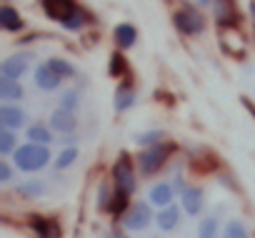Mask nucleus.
<instances>
[{"instance_id":"f257e3e1","label":"nucleus","mask_w":255,"mask_h":238,"mask_svg":"<svg viewBox=\"0 0 255 238\" xmlns=\"http://www.w3.org/2000/svg\"><path fill=\"white\" fill-rule=\"evenodd\" d=\"M50 161H55V158H53V153H50L48 146L23 143V146H18V151L13 153V163H15V168L23 171V173H38V171H43Z\"/></svg>"},{"instance_id":"f03ea898","label":"nucleus","mask_w":255,"mask_h":238,"mask_svg":"<svg viewBox=\"0 0 255 238\" xmlns=\"http://www.w3.org/2000/svg\"><path fill=\"white\" fill-rule=\"evenodd\" d=\"M135 166H138V163L130 158V153H125V151L115 158L113 171H110L115 191H120V193H125V196H133V193L138 191V173H135Z\"/></svg>"},{"instance_id":"7ed1b4c3","label":"nucleus","mask_w":255,"mask_h":238,"mask_svg":"<svg viewBox=\"0 0 255 238\" xmlns=\"http://www.w3.org/2000/svg\"><path fill=\"white\" fill-rule=\"evenodd\" d=\"M173 153H175V143H168V141L160 143V146H153V148L140 151L138 158H135L140 176H155V173L170 161Z\"/></svg>"},{"instance_id":"20e7f679","label":"nucleus","mask_w":255,"mask_h":238,"mask_svg":"<svg viewBox=\"0 0 255 238\" xmlns=\"http://www.w3.org/2000/svg\"><path fill=\"white\" fill-rule=\"evenodd\" d=\"M173 25H175L178 33H183V35H188V38H195V35H200V33L205 30V15L200 13L198 5L185 3V5H180V8L175 10Z\"/></svg>"},{"instance_id":"39448f33","label":"nucleus","mask_w":255,"mask_h":238,"mask_svg":"<svg viewBox=\"0 0 255 238\" xmlns=\"http://www.w3.org/2000/svg\"><path fill=\"white\" fill-rule=\"evenodd\" d=\"M153 221H155V216H153V206H150L148 201L133 203L130 211L123 216V226H125L128 231H145Z\"/></svg>"},{"instance_id":"423d86ee","label":"nucleus","mask_w":255,"mask_h":238,"mask_svg":"<svg viewBox=\"0 0 255 238\" xmlns=\"http://www.w3.org/2000/svg\"><path fill=\"white\" fill-rule=\"evenodd\" d=\"M30 53H13L8 55L3 63H0V78L3 80H18L28 73V65H30Z\"/></svg>"},{"instance_id":"0eeeda50","label":"nucleus","mask_w":255,"mask_h":238,"mask_svg":"<svg viewBox=\"0 0 255 238\" xmlns=\"http://www.w3.org/2000/svg\"><path fill=\"white\" fill-rule=\"evenodd\" d=\"M28 123V113L20 105H0V126L3 131H20Z\"/></svg>"},{"instance_id":"6e6552de","label":"nucleus","mask_w":255,"mask_h":238,"mask_svg":"<svg viewBox=\"0 0 255 238\" xmlns=\"http://www.w3.org/2000/svg\"><path fill=\"white\" fill-rule=\"evenodd\" d=\"M173 198H175V191H173V183H170V181H158V183H153L150 191H148V203H150L153 208H158V211L173 206Z\"/></svg>"},{"instance_id":"1a4fd4ad","label":"nucleus","mask_w":255,"mask_h":238,"mask_svg":"<svg viewBox=\"0 0 255 238\" xmlns=\"http://www.w3.org/2000/svg\"><path fill=\"white\" fill-rule=\"evenodd\" d=\"M48 126L53 128V133H60V136H73V133L78 131V115H75V113H70V110L58 108V110H53V115H50V123H48Z\"/></svg>"},{"instance_id":"9d476101","label":"nucleus","mask_w":255,"mask_h":238,"mask_svg":"<svg viewBox=\"0 0 255 238\" xmlns=\"http://www.w3.org/2000/svg\"><path fill=\"white\" fill-rule=\"evenodd\" d=\"M30 228L38 238H63V228L55 218H45V216H30Z\"/></svg>"},{"instance_id":"9b49d317","label":"nucleus","mask_w":255,"mask_h":238,"mask_svg":"<svg viewBox=\"0 0 255 238\" xmlns=\"http://www.w3.org/2000/svg\"><path fill=\"white\" fill-rule=\"evenodd\" d=\"M113 40H115V48L123 53V50H130L135 43H138V28L133 23H120L113 28Z\"/></svg>"},{"instance_id":"f8f14e48","label":"nucleus","mask_w":255,"mask_h":238,"mask_svg":"<svg viewBox=\"0 0 255 238\" xmlns=\"http://www.w3.org/2000/svg\"><path fill=\"white\" fill-rule=\"evenodd\" d=\"M135 105V88L130 80H120L115 88V98H113V108L115 113H125L128 108Z\"/></svg>"},{"instance_id":"ddd939ff","label":"nucleus","mask_w":255,"mask_h":238,"mask_svg":"<svg viewBox=\"0 0 255 238\" xmlns=\"http://www.w3.org/2000/svg\"><path fill=\"white\" fill-rule=\"evenodd\" d=\"M33 80H35V85H38L40 90H45V93L58 90V88H60V83H63V78H58V75L50 70V65H48V63H40V65L35 68Z\"/></svg>"},{"instance_id":"4468645a","label":"nucleus","mask_w":255,"mask_h":238,"mask_svg":"<svg viewBox=\"0 0 255 238\" xmlns=\"http://www.w3.org/2000/svg\"><path fill=\"white\" fill-rule=\"evenodd\" d=\"M75 8H78V5L70 3V0H43V13H45L50 20H58V23H63Z\"/></svg>"},{"instance_id":"2eb2a0df","label":"nucleus","mask_w":255,"mask_h":238,"mask_svg":"<svg viewBox=\"0 0 255 238\" xmlns=\"http://www.w3.org/2000/svg\"><path fill=\"white\" fill-rule=\"evenodd\" d=\"M203 203H205L203 188H188V191L180 196V208H183V213H188V216H200Z\"/></svg>"},{"instance_id":"dca6fc26","label":"nucleus","mask_w":255,"mask_h":238,"mask_svg":"<svg viewBox=\"0 0 255 238\" xmlns=\"http://www.w3.org/2000/svg\"><path fill=\"white\" fill-rule=\"evenodd\" d=\"M23 18L13 5H0V28L5 33H20L23 30Z\"/></svg>"},{"instance_id":"f3484780","label":"nucleus","mask_w":255,"mask_h":238,"mask_svg":"<svg viewBox=\"0 0 255 238\" xmlns=\"http://www.w3.org/2000/svg\"><path fill=\"white\" fill-rule=\"evenodd\" d=\"M213 10H215V20L220 28H233L240 23V15L233 3H213Z\"/></svg>"},{"instance_id":"a211bd4d","label":"nucleus","mask_w":255,"mask_h":238,"mask_svg":"<svg viewBox=\"0 0 255 238\" xmlns=\"http://www.w3.org/2000/svg\"><path fill=\"white\" fill-rule=\"evenodd\" d=\"M25 138H28V143H35V146H50L53 143V128L45 126V123H30L28 131H25Z\"/></svg>"},{"instance_id":"6ab92c4d","label":"nucleus","mask_w":255,"mask_h":238,"mask_svg":"<svg viewBox=\"0 0 255 238\" xmlns=\"http://www.w3.org/2000/svg\"><path fill=\"white\" fill-rule=\"evenodd\" d=\"M155 223H158V228L160 231H175V226L180 223V206H168V208H163V211H158L155 213Z\"/></svg>"},{"instance_id":"aec40b11","label":"nucleus","mask_w":255,"mask_h":238,"mask_svg":"<svg viewBox=\"0 0 255 238\" xmlns=\"http://www.w3.org/2000/svg\"><path fill=\"white\" fill-rule=\"evenodd\" d=\"M23 95H25V90L18 80H3L0 78V100H3V105H13Z\"/></svg>"},{"instance_id":"412c9836","label":"nucleus","mask_w":255,"mask_h":238,"mask_svg":"<svg viewBox=\"0 0 255 238\" xmlns=\"http://www.w3.org/2000/svg\"><path fill=\"white\" fill-rule=\"evenodd\" d=\"M88 20H90V13H88V10H83V8L78 5V8H75V10H73V13H70V15H68L63 23H60V25H63L65 30L78 33V30H83V28H85V23H88Z\"/></svg>"},{"instance_id":"4be33fe9","label":"nucleus","mask_w":255,"mask_h":238,"mask_svg":"<svg viewBox=\"0 0 255 238\" xmlns=\"http://www.w3.org/2000/svg\"><path fill=\"white\" fill-rule=\"evenodd\" d=\"M45 191H48V186H45L43 181H23V183L15 188V193H18L20 198H43Z\"/></svg>"},{"instance_id":"5701e85b","label":"nucleus","mask_w":255,"mask_h":238,"mask_svg":"<svg viewBox=\"0 0 255 238\" xmlns=\"http://www.w3.org/2000/svg\"><path fill=\"white\" fill-rule=\"evenodd\" d=\"M108 73H110L113 78H123V80H128V75H130V68H128V60H125V55H123L120 50H115V53L110 55Z\"/></svg>"},{"instance_id":"b1692460","label":"nucleus","mask_w":255,"mask_h":238,"mask_svg":"<svg viewBox=\"0 0 255 238\" xmlns=\"http://www.w3.org/2000/svg\"><path fill=\"white\" fill-rule=\"evenodd\" d=\"M133 141L140 146V151H145V148H153V146L165 143V131H143V133L133 136Z\"/></svg>"},{"instance_id":"393cba45","label":"nucleus","mask_w":255,"mask_h":238,"mask_svg":"<svg viewBox=\"0 0 255 238\" xmlns=\"http://www.w3.org/2000/svg\"><path fill=\"white\" fill-rule=\"evenodd\" d=\"M220 223H218V216H205L200 218L198 223V238H220Z\"/></svg>"},{"instance_id":"a878e982","label":"nucleus","mask_w":255,"mask_h":238,"mask_svg":"<svg viewBox=\"0 0 255 238\" xmlns=\"http://www.w3.org/2000/svg\"><path fill=\"white\" fill-rule=\"evenodd\" d=\"M130 196H125V193H120V191H115V196H113V201H110V208H108V213L113 216V218H120V216H125L128 211H130Z\"/></svg>"},{"instance_id":"bb28decb","label":"nucleus","mask_w":255,"mask_h":238,"mask_svg":"<svg viewBox=\"0 0 255 238\" xmlns=\"http://www.w3.org/2000/svg\"><path fill=\"white\" fill-rule=\"evenodd\" d=\"M48 65H50V70L58 75V78H73L75 75V65L70 63V60H65V58H60V55H55V58H50V60H45Z\"/></svg>"},{"instance_id":"cd10ccee","label":"nucleus","mask_w":255,"mask_h":238,"mask_svg":"<svg viewBox=\"0 0 255 238\" xmlns=\"http://www.w3.org/2000/svg\"><path fill=\"white\" fill-rule=\"evenodd\" d=\"M78 148L75 146H68V148H63L58 156H55V161H53V166H55V171H65V168H70L75 161H78Z\"/></svg>"},{"instance_id":"c85d7f7f","label":"nucleus","mask_w":255,"mask_h":238,"mask_svg":"<svg viewBox=\"0 0 255 238\" xmlns=\"http://www.w3.org/2000/svg\"><path fill=\"white\" fill-rule=\"evenodd\" d=\"M18 151V136L13 131H0V156L3 158H13V153Z\"/></svg>"},{"instance_id":"c756f323","label":"nucleus","mask_w":255,"mask_h":238,"mask_svg":"<svg viewBox=\"0 0 255 238\" xmlns=\"http://www.w3.org/2000/svg\"><path fill=\"white\" fill-rule=\"evenodd\" d=\"M220 238H250V233H248V228H245V223L240 218H233V221L225 223Z\"/></svg>"},{"instance_id":"7c9ffc66","label":"nucleus","mask_w":255,"mask_h":238,"mask_svg":"<svg viewBox=\"0 0 255 238\" xmlns=\"http://www.w3.org/2000/svg\"><path fill=\"white\" fill-rule=\"evenodd\" d=\"M60 108L75 113V110L80 108V93H78V90H65V93L60 95Z\"/></svg>"},{"instance_id":"2f4dec72","label":"nucleus","mask_w":255,"mask_h":238,"mask_svg":"<svg viewBox=\"0 0 255 238\" xmlns=\"http://www.w3.org/2000/svg\"><path fill=\"white\" fill-rule=\"evenodd\" d=\"M113 196H115V191H110V186H108V183H100V188H98V208L108 211V208H110Z\"/></svg>"},{"instance_id":"473e14b6","label":"nucleus","mask_w":255,"mask_h":238,"mask_svg":"<svg viewBox=\"0 0 255 238\" xmlns=\"http://www.w3.org/2000/svg\"><path fill=\"white\" fill-rule=\"evenodd\" d=\"M13 181V166L8 163V158H3V161H0V183H10Z\"/></svg>"},{"instance_id":"72a5a7b5","label":"nucleus","mask_w":255,"mask_h":238,"mask_svg":"<svg viewBox=\"0 0 255 238\" xmlns=\"http://www.w3.org/2000/svg\"><path fill=\"white\" fill-rule=\"evenodd\" d=\"M170 183H173V191H175V196H183V193L188 191V186H185V178H183V176H175Z\"/></svg>"},{"instance_id":"f704fd0d","label":"nucleus","mask_w":255,"mask_h":238,"mask_svg":"<svg viewBox=\"0 0 255 238\" xmlns=\"http://www.w3.org/2000/svg\"><path fill=\"white\" fill-rule=\"evenodd\" d=\"M108 238H130V236H125V231H118V228H115V231L108 233Z\"/></svg>"},{"instance_id":"c9c22d12","label":"nucleus","mask_w":255,"mask_h":238,"mask_svg":"<svg viewBox=\"0 0 255 238\" xmlns=\"http://www.w3.org/2000/svg\"><path fill=\"white\" fill-rule=\"evenodd\" d=\"M243 103H245V108H248V110L253 113V118H255V105H253V103H250L248 98H243Z\"/></svg>"},{"instance_id":"e433bc0d","label":"nucleus","mask_w":255,"mask_h":238,"mask_svg":"<svg viewBox=\"0 0 255 238\" xmlns=\"http://www.w3.org/2000/svg\"><path fill=\"white\" fill-rule=\"evenodd\" d=\"M150 238H158V236H150Z\"/></svg>"}]
</instances>
